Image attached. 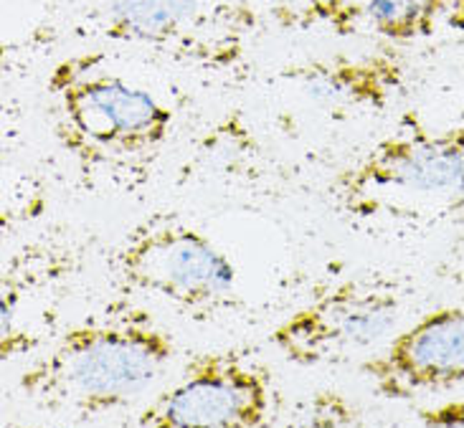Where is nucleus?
<instances>
[{"label": "nucleus", "mask_w": 464, "mask_h": 428, "mask_svg": "<svg viewBox=\"0 0 464 428\" xmlns=\"http://www.w3.org/2000/svg\"><path fill=\"white\" fill-rule=\"evenodd\" d=\"M401 294L381 281L353 279L335 284L295 315L282 319L269 342L300 367L343 363L378 347L401 322Z\"/></svg>", "instance_id": "nucleus-5"}, {"label": "nucleus", "mask_w": 464, "mask_h": 428, "mask_svg": "<svg viewBox=\"0 0 464 428\" xmlns=\"http://www.w3.org/2000/svg\"><path fill=\"white\" fill-rule=\"evenodd\" d=\"M272 383L234 350L190 357L183 376L135 418L140 428H262L272 418Z\"/></svg>", "instance_id": "nucleus-6"}, {"label": "nucleus", "mask_w": 464, "mask_h": 428, "mask_svg": "<svg viewBox=\"0 0 464 428\" xmlns=\"http://www.w3.org/2000/svg\"><path fill=\"white\" fill-rule=\"evenodd\" d=\"M462 241H464V239H462Z\"/></svg>", "instance_id": "nucleus-12"}, {"label": "nucleus", "mask_w": 464, "mask_h": 428, "mask_svg": "<svg viewBox=\"0 0 464 428\" xmlns=\"http://www.w3.org/2000/svg\"><path fill=\"white\" fill-rule=\"evenodd\" d=\"M206 25L203 0H110L107 36L190 53L201 49Z\"/></svg>", "instance_id": "nucleus-9"}, {"label": "nucleus", "mask_w": 464, "mask_h": 428, "mask_svg": "<svg viewBox=\"0 0 464 428\" xmlns=\"http://www.w3.org/2000/svg\"><path fill=\"white\" fill-rule=\"evenodd\" d=\"M411 127L376 142L335 183L338 198L353 214H376L391 198H434L464 193V117L447 129Z\"/></svg>", "instance_id": "nucleus-4"}, {"label": "nucleus", "mask_w": 464, "mask_h": 428, "mask_svg": "<svg viewBox=\"0 0 464 428\" xmlns=\"http://www.w3.org/2000/svg\"><path fill=\"white\" fill-rule=\"evenodd\" d=\"M49 91L74 145L94 157H138L158 150L173 129V112L158 94L100 63L72 56L53 66Z\"/></svg>", "instance_id": "nucleus-2"}, {"label": "nucleus", "mask_w": 464, "mask_h": 428, "mask_svg": "<svg viewBox=\"0 0 464 428\" xmlns=\"http://www.w3.org/2000/svg\"><path fill=\"white\" fill-rule=\"evenodd\" d=\"M358 370L386 401L464 385V307H440L391 335Z\"/></svg>", "instance_id": "nucleus-7"}, {"label": "nucleus", "mask_w": 464, "mask_h": 428, "mask_svg": "<svg viewBox=\"0 0 464 428\" xmlns=\"http://www.w3.org/2000/svg\"><path fill=\"white\" fill-rule=\"evenodd\" d=\"M289 79L323 107L335 109H386L403 84V66L389 53L365 59H327L289 69Z\"/></svg>", "instance_id": "nucleus-8"}, {"label": "nucleus", "mask_w": 464, "mask_h": 428, "mask_svg": "<svg viewBox=\"0 0 464 428\" xmlns=\"http://www.w3.org/2000/svg\"><path fill=\"white\" fill-rule=\"evenodd\" d=\"M363 13L378 36L389 41L429 38L440 28L464 33V0H368Z\"/></svg>", "instance_id": "nucleus-10"}, {"label": "nucleus", "mask_w": 464, "mask_h": 428, "mask_svg": "<svg viewBox=\"0 0 464 428\" xmlns=\"http://www.w3.org/2000/svg\"><path fill=\"white\" fill-rule=\"evenodd\" d=\"M421 423H429V426H464V401L421 411Z\"/></svg>", "instance_id": "nucleus-11"}, {"label": "nucleus", "mask_w": 464, "mask_h": 428, "mask_svg": "<svg viewBox=\"0 0 464 428\" xmlns=\"http://www.w3.org/2000/svg\"><path fill=\"white\" fill-rule=\"evenodd\" d=\"M122 287L186 312H214L237 294V266L198 228L152 221L114 259Z\"/></svg>", "instance_id": "nucleus-3"}, {"label": "nucleus", "mask_w": 464, "mask_h": 428, "mask_svg": "<svg viewBox=\"0 0 464 428\" xmlns=\"http://www.w3.org/2000/svg\"><path fill=\"white\" fill-rule=\"evenodd\" d=\"M176 353L173 338L145 319L84 322L25 367L18 388L53 414L100 416L140 401Z\"/></svg>", "instance_id": "nucleus-1"}]
</instances>
